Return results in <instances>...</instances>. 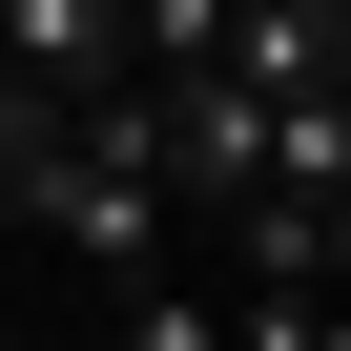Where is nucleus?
Listing matches in <instances>:
<instances>
[{
	"instance_id": "20e7f679",
	"label": "nucleus",
	"mask_w": 351,
	"mask_h": 351,
	"mask_svg": "<svg viewBox=\"0 0 351 351\" xmlns=\"http://www.w3.org/2000/svg\"><path fill=\"white\" fill-rule=\"evenodd\" d=\"M0 248H21V186H0Z\"/></svg>"
},
{
	"instance_id": "f257e3e1",
	"label": "nucleus",
	"mask_w": 351,
	"mask_h": 351,
	"mask_svg": "<svg viewBox=\"0 0 351 351\" xmlns=\"http://www.w3.org/2000/svg\"><path fill=\"white\" fill-rule=\"evenodd\" d=\"M207 83H248V104H310V83H351V0H228Z\"/></svg>"
},
{
	"instance_id": "f03ea898",
	"label": "nucleus",
	"mask_w": 351,
	"mask_h": 351,
	"mask_svg": "<svg viewBox=\"0 0 351 351\" xmlns=\"http://www.w3.org/2000/svg\"><path fill=\"white\" fill-rule=\"evenodd\" d=\"M104 351H228V310H207V289H124V330H104Z\"/></svg>"
},
{
	"instance_id": "7ed1b4c3",
	"label": "nucleus",
	"mask_w": 351,
	"mask_h": 351,
	"mask_svg": "<svg viewBox=\"0 0 351 351\" xmlns=\"http://www.w3.org/2000/svg\"><path fill=\"white\" fill-rule=\"evenodd\" d=\"M310 310H351V207H310Z\"/></svg>"
}]
</instances>
